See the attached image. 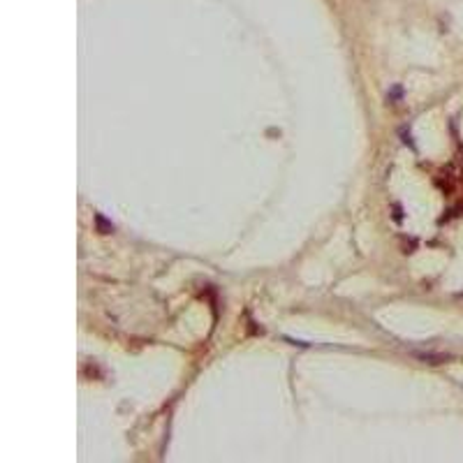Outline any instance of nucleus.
<instances>
[{"label":"nucleus","mask_w":463,"mask_h":463,"mask_svg":"<svg viewBox=\"0 0 463 463\" xmlns=\"http://www.w3.org/2000/svg\"><path fill=\"white\" fill-rule=\"evenodd\" d=\"M403 95V91L401 88H392V98H401Z\"/></svg>","instance_id":"1"}]
</instances>
